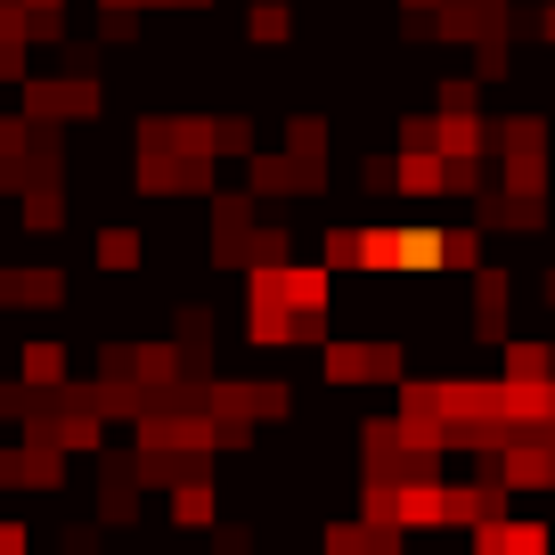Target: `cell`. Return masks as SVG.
I'll list each match as a JSON object with an SVG mask.
<instances>
[{"label": "cell", "instance_id": "6da1fadb", "mask_svg": "<svg viewBox=\"0 0 555 555\" xmlns=\"http://www.w3.org/2000/svg\"><path fill=\"white\" fill-rule=\"evenodd\" d=\"M482 555H547V531H539V522H490Z\"/></svg>", "mask_w": 555, "mask_h": 555}, {"label": "cell", "instance_id": "7a4b0ae2", "mask_svg": "<svg viewBox=\"0 0 555 555\" xmlns=\"http://www.w3.org/2000/svg\"><path fill=\"white\" fill-rule=\"evenodd\" d=\"M99 261H106V270H131V261H139V229H106V237H99Z\"/></svg>", "mask_w": 555, "mask_h": 555}, {"label": "cell", "instance_id": "3957f363", "mask_svg": "<svg viewBox=\"0 0 555 555\" xmlns=\"http://www.w3.org/2000/svg\"><path fill=\"white\" fill-rule=\"evenodd\" d=\"M245 25H254V41H286V9H278V0H261Z\"/></svg>", "mask_w": 555, "mask_h": 555}]
</instances>
